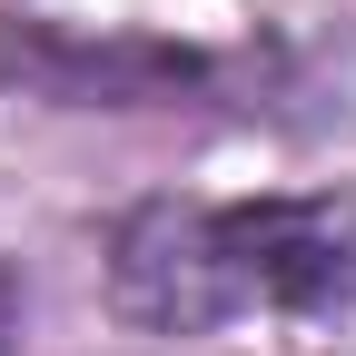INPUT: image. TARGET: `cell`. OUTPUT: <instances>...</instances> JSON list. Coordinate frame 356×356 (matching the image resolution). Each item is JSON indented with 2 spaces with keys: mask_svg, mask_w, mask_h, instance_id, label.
Masks as SVG:
<instances>
[{
  "mask_svg": "<svg viewBox=\"0 0 356 356\" xmlns=\"http://www.w3.org/2000/svg\"><path fill=\"white\" fill-rule=\"evenodd\" d=\"M109 297L159 337L317 346L356 327V188L149 198L109 238Z\"/></svg>",
  "mask_w": 356,
  "mask_h": 356,
  "instance_id": "cell-1",
  "label": "cell"
},
{
  "mask_svg": "<svg viewBox=\"0 0 356 356\" xmlns=\"http://www.w3.org/2000/svg\"><path fill=\"white\" fill-rule=\"evenodd\" d=\"M0 327H10V297H0Z\"/></svg>",
  "mask_w": 356,
  "mask_h": 356,
  "instance_id": "cell-2",
  "label": "cell"
}]
</instances>
